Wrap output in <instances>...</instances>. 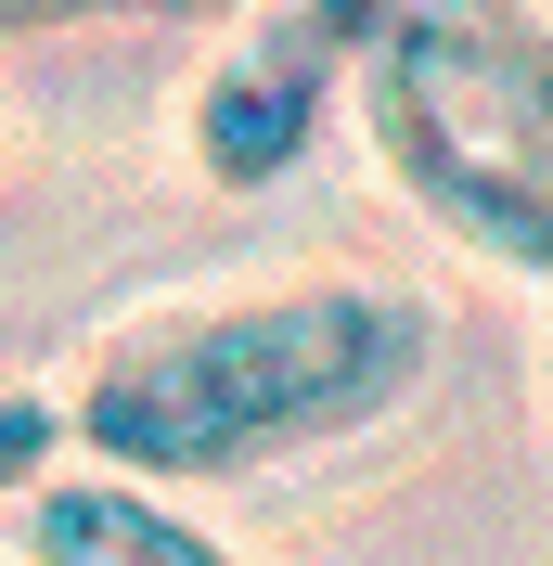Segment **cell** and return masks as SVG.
<instances>
[{"label": "cell", "instance_id": "cell-6", "mask_svg": "<svg viewBox=\"0 0 553 566\" xmlns=\"http://www.w3.org/2000/svg\"><path fill=\"white\" fill-rule=\"evenodd\" d=\"M39 476H65V399L0 387V502H27Z\"/></svg>", "mask_w": 553, "mask_h": 566}, {"label": "cell", "instance_id": "cell-1", "mask_svg": "<svg viewBox=\"0 0 553 566\" xmlns=\"http://www.w3.org/2000/svg\"><path fill=\"white\" fill-rule=\"evenodd\" d=\"M425 374H438V310L399 283L322 271L104 335L65 399V438L77 463L142 476V490H232L335 438H374L386 412H413Z\"/></svg>", "mask_w": 553, "mask_h": 566}, {"label": "cell", "instance_id": "cell-5", "mask_svg": "<svg viewBox=\"0 0 553 566\" xmlns=\"http://www.w3.org/2000/svg\"><path fill=\"white\" fill-rule=\"evenodd\" d=\"M244 0H0V39H77V27H232Z\"/></svg>", "mask_w": 553, "mask_h": 566}, {"label": "cell", "instance_id": "cell-4", "mask_svg": "<svg viewBox=\"0 0 553 566\" xmlns=\"http://www.w3.org/2000/svg\"><path fill=\"white\" fill-rule=\"evenodd\" d=\"M27 566H244L207 515H180V490H142L104 463H65L27 490Z\"/></svg>", "mask_w": 553, "mask_h": 566}, {"label": "cell", "instance_id": "cell-2", "mask_svg": "<svg viewBox=\"0 0 553 566\" xmlns=\"http://www.w3.org/2000/svg\"><path fill=\"white\" fill-rule=\"evenodd\" d=\"M361 129L438 245L553 283V13L541 0H413L361 77Z\"/></svg>", "mask_w": 553, "mask_h": 566}, {"label": "cell", "instance_id": "cell-3", "mask_svg": "<svg viewBox=\"0 0 553 566\" xmlns=\"http://www.w3.org/2000/svg\"><path fill=\"white\" fill-rule=\"evenodd\" d=\"M413 0H244L219 65L194 77V116H180V155L207 193H271V180L310 168L322 116L374 77L386 27Z\"/></svg>", "mask_w": 553, "mask_h": 566}]
</instances>
